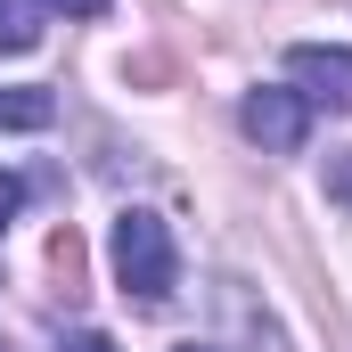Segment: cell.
<instances>
[{"label": "cell", "instance_id": "obj_9", "mask_svg": "<svg viewBox=\"0 0 352 352\" xmlns=\"http://www.w3.org/2000/svg\"><path fill=\"white\" fill-rule=\"evenodd\" d=\"M58 352H115V344H107V336H66Z\"/></svg>", "mask_w": 352, "mask_h": 352}, {"label": "cell", "instance_id": "obj_1", "mask_svg": "<svg viewBox=\"0 0 352 352\" xmlns=\"http://www.w3.org/2000/svg\"><path fill=\"white\" fill-rule=\"evenodd\" d=\"M107 263H115V287L131 295V303H173L180 287V254H173V230L156 221V213H115V238H107Z\"/></svg>", "mask_w": 352, "mask_h": 352}, {"label": "cell", "instance_id": "obj_4", "mask_svg": "<svg viewBox=\"0 0 352 352\" xmlns=\"http://www.w3.org/2000/svg\"><path fill=\"white\" fill-rule=\"evenodd\" d=\"M50 123H58L50 90H0V131H50Z\"/></svg>", "mask_w": 352, "mask_h": 352}, {"label": "cell", "instance_id": "obj_6", "mask_svg": "<svg viewBox=\"0 0 352 352\" xmlns=\"http://www.w3.org/2000/svg\"><path fill=\"white\" fill-rule=\"evenodd\" d=\"M16 213H25V180H16V173H8V164H0V230H8Z\"/></svg>", "mask_w": 352, "mask_h": 352}, {"label": "cell", "instance_id": "obj_7", "mask_svg": "<svg viewBox=\"0 0 352 352\" xmlns=\"http://www.w3.org/2000/svg\"><path fill=\"white\" fill-rule=\"evenodd\" d=\"M328 197H336V205H352V156H336V164H328Z\"/></svg>", "mask_w": 352, "mask_h": 352}, {"label": "cell", "instance_id": "obj_8", "mask_svg": "<svg viewBox=\"0 0 352 352\" xmlns=\"http://www.w3.org/2000/svg\"><path fill=\"white\" fill-rule=\"evenodd\" d=\"M41 8H58V16H107V0H41Z\"/></svg>", "mask_w": 352, "mask_h": 352}, {"label": "cell", "instance_id": "obj_10", "mask_svg": "<svg viewBox=\"0 0 352 352\" xmlns=\"http://www.w3.org/2000/svg\"><path fill=\"white\" fill-rule=\"evenodd\" d=\"M180 352H213V344H180Z\"/></svg>", "mask_w": 352, "mask_h": 352}, {"label": "cell", "instance_id": "obj_2", "mask_svg": "<svg viewBox=\"0 0 352 352\" xmlns=\"http://www.w3.org/2000/svg\"><path fill=\"white\" fill-rule=\"evenodd\" d=\"M287 82H295L303 107L352 115V50H336V41H295L287 50Z\"/></svg>", "mask_w": 352, "mask_h": 352}, {"label": "cell", "instance_id": "obj_3", "mask_svg": "<svg viewBox=\"0 0 352 352\" xmlns=\"http://www.w3.org/2000/svg\"><path fill=\"white\" fill-rule=\"evenodd\" d=\"M238 123H246V140H254V148H270V156H295V148H303V131H311V107H303L295 90H246Z\"/></svg>", "mask_w": 352, "mask_h": 352}, {"label": "cell", "instance_id": "obj_5", "mask_svg": "<svg viewBox=\"0 0 352 352\" xmlns=\"http://www.w3.org/2000/svg\"><path fill=\"white\" fill-rule=\"evenodd\" d=\"M33 41H41V0H0V50L25 58Z\"/></svg>", "mask_w": 352, "mask_h": 352}]
</instances>
